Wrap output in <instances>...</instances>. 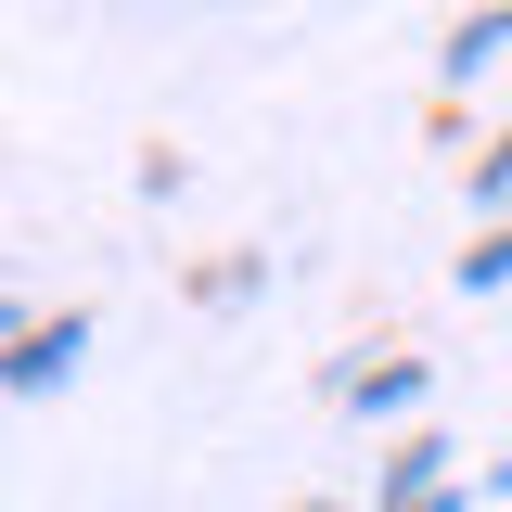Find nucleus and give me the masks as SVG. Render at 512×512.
Returning a JSON list of instances; mask_svg holds the SVG:
<instances>
[{
	"label": "nucleus",
	"mask_w": 512,
	"mask_h": 512,
	"mask_svg": "<svg viewBox=\"0 0 512 512\" xmlns=\"http://www.w3.org/2000/svg\"><path fill=\"white\" fill-rule=\"evenodd\" d=\"M410 397H423V359H384V372L359 384V410H410Z\"/></svg>",
	"instance_id": "obj_4"
},
{
	"label": "nucleus",
	"mask_w": 512,
	"mask_h": 512,
	"mask_svg": "<svg viewBox=\"0 0 512 512\" xmlns=\"http://www.w3.org/2000/svg\"><path fill=\"white\" fill-rule=\"evenodd\" d=\"M500 487H512V461H500Z\"/></svg>",
	"instance_id": "obj_9"
},
{
	"label": "nucleus",
	"mask_w": 512,
	"mask_h": 512,
	"mask_svg": "<svg viewBox=\"0 0 512 512\" xmlns=\"http://www.w3.org/2000/svg\"><path fill=\"white\" fill-rule=\"evenodd\" d=\"M436 487H448V448H436V436H410V448H397V461H384V512L436 500Z\"/></svg>",
	"instance_id": "obj_2"
},
{
	"label": "nucleus",
	"mask_w": 512,
	"mask_h": 512,
	"mask_svg": "<svg viewBox=\"0 0 512 512\" xmlns=\"http://www.w3.org/2000/svg\"><path fill=\"white\" fill-rule=\"evenodd\" d=\"M410 512H461V487H436V500H410Z\"/></svg>",
	"instance_id": "obj_7"
},
{
	"label": "nucleus",
	"mask_w": 512,
	"mask_h": 512,
	"mask_svg": "<svg viewBox=\"0 0 512 512\" xmlns=\"http://www.w3.org/2000/svg\"><path fill=\"white\" fill-rule=\"evenodd\" d=\"M90 346V320H52V333H13V359H0V384L13 397H39V384H64V359Z\"/></svg>",
	"instance_id": "obj_1"
},
{
	"label": "nucleus",
	"mask_w": 512,
	"mask_h": 512,
	"mask_svg": "<svg viewBox=\"0 0 512 512\" xmlns=\"http://www.w3.org/2000/svg\"><path fill=\"white\" fill-rule=\"evenodd\" d=\"M295 512H333V500H295Z\"/></svg>",
	"instance_id": "obj_8"
},
{
	"label": "nucleus",
	"mask_w": 512,
	"mask_h": 512,
	"mask_svg": "<svg viewBox=\"0 0 512 512\" xmlns=\"http://www.w3.org/2000/svg\"><path fill=\"white\" fill-rule=\"evenodd\" d=\"M461 282H474V295H487V282H512V231H487V244L461 256Z\"/></svg>",
	"instance_id": "obj_5"
},
{
	"label": "nucleus",
	"mask_w": 512,
	"mask_h": 512,
	"mask_svg": "<svg viewBox=\"0 0 512 512\" xmlns=\"http://www.w3.org/2000/svg\"><path fill=\"white\" fill-rule=\"evenodd\" d=\"M487 52H512V13H474V26L448 39V77H474V64H487Z\"/></svg>",
	"instance_id": "obj_3"
},
{
	"label": "nucleus",
	"mask_w": 512,
	"mask_h": 512,
	"mask_svg": "<svg viewBox=\"0 0 512 512\" xmlns=\"http://www.w3.org/2000/svg\"><path fill=\"white\" fill-rule=\"evenodd\" d=\"M474 192H487V205H512V141L487 154V167H474Z\"/></svg>",
	"instance_id": "obj_6"
}]
</instances>
